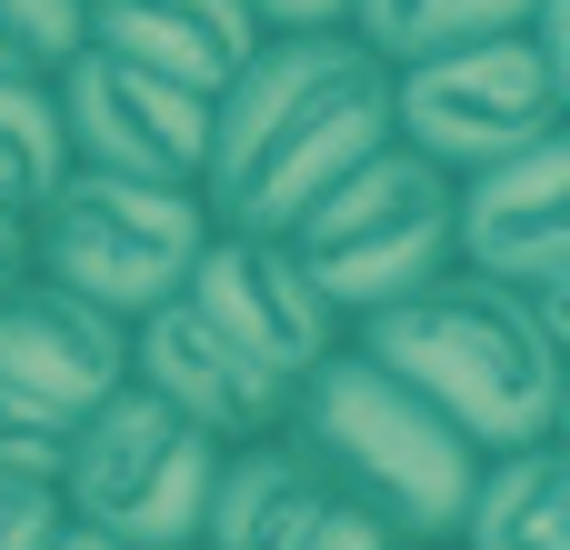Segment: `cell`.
<instances>
[{
    "label": "cell",
    "mask_w": 570,
    "mask_h": 550,
    "mask_svg": "<svg viewBox=\"0 0 570 550\" xmlns=\"http://www.w3.org/2000/svg\"><path fill=\"white\" fill-rule=\"evenodd\" d=\"M180 301H190L240 361H261L271 381H301V371L341 341V311L321 301V281L301 271V251H291L281 230H210L200 261H190V281H180Z\"/></svg>",
    "instance_id": "10"
},
{
    "label": "cell",
    "mask_w": 570,
    "mask_h": 550,
    "mask_svg": "<svg viewBox=\"0 0 570 550\" xmlns=\"http://www.w3.org/2000/svg\"><path fill=\"white\" fill-rule=\"evenodd\" d=\"M441 550H570V461L561 441H521V451H481L471 501Z\"/></svg>",
    "instance_id": "15"
},
{
    "label": "cell",
    "mask_w": 570,
    "mask_h": 550,
    "mask_svg": "<svg viewBox=\"0 0 570 550\" xmlns=\"http://www.w3.org/2000/svg\"><path fill=\"white\" fill-rule=\"evenodd\" d=\"M281 240L301 251V271L321 281V301L351 331L361 311H381V301H401V291H421V281L451 271V170H431L421 150L381 140Z\"/></svg>",
    "instance_id": "5"
},
{
    "label": "cell",
    "mask_w": 570,
    "mask_h": 550,
    "mask_svg": "<svg viewBox=\"0 0 570 550\" xmlns=\"http://www.w3.org/2000/svg\"><path fill=\"white\" fill-rule=\"evenodd\" d=\"M130 381L150 401H170L190 431H210L220 451L281 431V411H291V381H271L261 361H240L190 301H160V311L130 321Z\"/></svg>",
    "instance_id": "12"
},
{
    "label": "cell",
    "mask_w": 570,
    "mask_h": 550,
    "mask_svg": "<svg viewBox=\"0 0 570 550\" xmlns=\"http://www.w3.org/2000/svg\"><path fill=\"white\" fill-rule=\"evenodd\" d=\"M451 271L570 301V150L561 130L451 180Z\"/></svg>",
    "instance_id": "9"
},
{
    "label": "cell",
    "mask_w": 570,
    "mask_h": 550,
    "mask_svg": "<svg viewBox=\"0 0 570 550\" xmlns=\"http://www.w3.org/2000/svg\"><path fill=\"white\" fill-rule=\"evenodd\" d=\"M70 170V140H60V100L50 80H0V210H40L50 180Z\"/></svg>",
    "instance_id": "17"
},
{
    "label": "cell",
    "mask_w": 570,
    "mask_h": 550,
    "mask_svg": "<svg viewBox=\"0 0 570 550\" xmlns=\"http://www.w3.org/2000/svg\"><path fill=\"white\" fill-rule=\"evenodd\" d=\"M561 110H570V60H551L531 30H491V40L421 50V60L391 70V140L421 150L451 180L551 140Z\"/></svg>",
    "instance_id": "7"
},
{
    "label": "cell",
    "mask_w": 570,
    "mask_h": 550,
    "mask_svg": "<svg viewBox=\"0 0 570 550\" xmlns=\"http://www.w3.org/2000/svg\"><path fill=\"white\" fill-rule=\"evenodd\" d=\"M80 40L180 80V90H220L240 60H250V10L240 0H90L80 10Z\"/></svg>",
    "instance_id": "14"
},
{
    "label": "cell",
    "mask_w": 570,
    "mask_h": 550,
    "mask_svg": "<svg viewBox=\"0 0 570 550\" xmlns=\"http://www.w3.org/2000/svg\"><path fill=\"white\" fill-rule=\"evenodd\" d=\"M20 271H30V220H20V210H0V291H10Z\"/></svg>",
    "instance_id": "22"
},
{
    "label": "cell",
    "mask_w": 570,
    "mask_h": 550,
    "mask_svg": "<svg viewBox=\"0 0 570 550\" xmlns=\"http://www.w3.org/2000/svg\"><path fill=\"white\" fill-rule=\"evenodd\" d=\"M90 0H0V80H50L80 50Z\"/></svg>",
    "instance_id": "18"
},
{
    "label": "cell",
    "mask_w": 570,
    "mask_h": 550,
    "mask_svg": "<svg viewBox=\"0 0 570 550\" xmlns=\"http://www.w3.org/2000/svg\"><path fill=\"white\" fill-rule=\"evenodd\" d=\"M200 240H210L200 190L120 180V170H60L50 200L30 210V281L110 311V321H140V311L180 301Z\"/></svg>",
    "instance_id": "4"
},
{
    "label": "cell",
    "mask_w": 570,
    "mask_h": 550,
    "mask_svg": "<svg viewBox=\"0 0 570 550\" xmlns=\"http://www.w3.org/2000/svg\"><path fill=\"white\" fill-rule=\"evenodd\" d=\"M240 10H250L261 40H281V30H351V0H240Z\"/></svg>",
    "instance_id": "21"
},
{
    "label": "cell",
    "mask_w": 570,
    "mask_h": 550,
    "mask_svg": "<svg viewBox=\"0 0 570 550\" xmlns=\"http://www.w3.org/2000/svg\"><path fill=\"white\" fill-rule=\"evenodd\" d=\"M321 511H331V481L301 461L291 431H261V441H230L210 461L190 550H301Z\"/></svg>",
    "instance_id": "13"
},
{
    "label": "cell",
    "mask_w": 570,
    "mask_h": 550,
    "mask_svg": "<svg viewBox=\"0 0 570 550\" xmlns=\"http://www.w3.org/2000/svg\"><path fill=\"white\" fill-rule=\"evenodd\" d=\"M50 550H140V541H110V531H90V521H70V511H60V531H50Z\"/></svg>",
    "instance_id": "23"
},
{
    "label": "cell",
    "mask_w": 570,
    "mask_h": 550,
    "mask_svg": "<svg viewBox=\"0 0 570 550\" xmlns=\"http://www.w3.org/2000/svg\"><path fill=\"white\" fill-rule=\"evenodd\" d=\"M210 461H220L210 431H190L170 401H150L140 381H120V391H100V401L70 421L50 491H60L70 521H90V531H110V541L190 550Z\"/></svg>",
    "instance_id": "6"
},
{
    "label": "cell",
    "mask_w": 570,
    "mask_h": 550,
    "mask_svg": "<svg viewBox=\"0 0 570 550\" xmlns=\"http://www.w3.org/2000/svg\"><path fill=\"white\" fill-rule=\"evenodd\" d=\"M50 531H60V491L0 471V550H50Z\"/></svg>",
    "instance_id": "19"
},
{
    "label": "cell",
    "mask_w": 570,
    "mask_h": 550,
    "mask_svg": "<svg viewBox=\"0 0 570 550\" xmlns=\"http://www.w3.org/2000/svg\"><path fill=\"white\" fill-rule=\"evenodd\" d=\"M301 550H421V541H411V531H391L381 511H361V501H341V491H331V511L311 521V541H301Z\"/></svg>",
    "instance_id": "20"
},
{
    "label": "cell",
    "mask_w": 570,
    "mask_h": 550,
    "mask_svg": "<svg viewBox=\"0 0 570 550\" xmlns=\"http://www.w3.org/2000/svg\"><path fill=\"white\" fill-rule=\"evenodd\" d=\"M351 341L431 401L471 451H521L561 431V361H570V301H531L471 271H441L381 311L351 321Z\"/></svg>",
    "instance_id": "2"
},
{
    "label": "cell",
    "mask_w": 570,
    "mask_h": 550,
    "mask_svg": "<svg viewBox=\"0 0 570 550\" xmlns=\"http://www.w3.org/2000/svg\"><path fill=\"white\" fill-rule=\"evenodd\" d=\"M120 381H130V321L30 281V271L0 291V401L10 411H30L70 441V421Z\"/></svg>",
    "instance_id": "11"
},
{
    "label": "cell",
    "mask_w": 570,
    "mask_h": 550,
    "mask_svg": "<svg viewBox=\"0 0 570 550\" xmlns=\"http://www.w3.org/2000/svg\"><path fill=\"white\" fill-rule=\"evenodd\" d=\"M50 100H60L70 170H120V180H180V190H200L210 90H180V80H160V70L80 40L50 70Z\"/></svg>",
    "instance_id": "8"
},
{
    "label": "cell",
    "mask_w": 570,
    "mask_h": 550,
    "mask_svg": "<svg viewBox=\"0 0 570 550\" xmlns=\"http://www.w3.org/2000/svg\"><path fill=\"white\" fill-rule=\"evenodd\" d=\"M531 10H541V0H351V40L401 70V60H421V50H461V40L521 30Z\"/></svg>",
    "instance_id": "16"
},
{
    "label": "cell",
    "mask_w": 570,
    "mask_h": 550,
    "mask_svg": "<svg viewBox=\"0 0 570 550\" xmlns=\"http://www.w3.org/2000/svg\"><path fill=\"white\" fill-rule=\"evenodd\" d=\"M391 140V60L351 30H281L210 90L200 210L210 230H291L361 150Z\"/></svg>",
    "instance_id": "1"
},
{
    "label": "cell",
    "mask_w": 570,
    "mask_h": 550,
    "mask_svg": "<svg viewBox=\"0 0 570 550\" xmlns=\"http://www.w3.org/2000/svg\"><path fill=\"white\" fill-rule=\"evenodd\" d=\"M281 431L301 441V461H311L341 501L381 511L391 531H411L421 550L451 541V521H461V501H471V471H481V451H471L431 401H411L351 331L291 381Z\"/></svg>",
    "instance_id": "3"
}]
</instances>
